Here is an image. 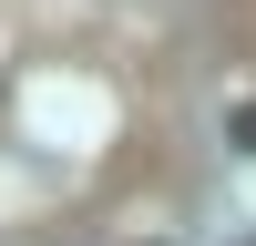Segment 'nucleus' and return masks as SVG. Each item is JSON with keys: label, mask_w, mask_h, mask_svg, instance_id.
Segmentation results:
<instances>
[{"label": "nucleus", "mask_w": 256, "mask_h": 246, "mask_svg": "<svg viewBox=\"0 0 256 246\" xmlns=\"http://www.w3.org/2000/svg\"><path fill=\"white\" fill-rule=\"evenodd\" d=\"M236 144H246V154H256V102H236Z\"/></svg>", "instance_id": "1"}]
</instances>
